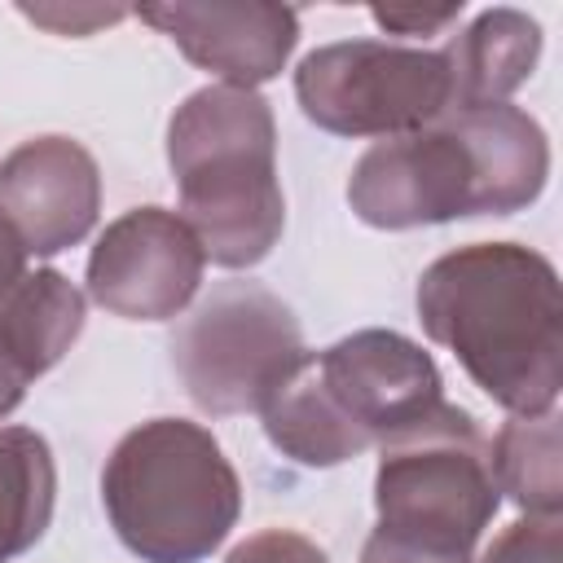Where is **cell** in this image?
Returning a JSON list of instances; mask_svg holds the SVG:
<instances>
[{
	"instance_id": "cell-17",
	"label": "cell",
	"mask_w": 563,
	"mask_h": 563,
	"mask_svg": "<svg viewBox=\"0 0 563 563\" xmlns=\"http://www.w3.org/2000/svg\"><path fill=\"white\" fill-rule=\"evenodd\" d=\"M479 563H563V519L559 515H528L510 523Z\"/></svg>"
},
{
	"instance_id": "cell-10",
	"label": "cell",
	"mask_w": 563,
	"mask_h": 563,
	"mask_svg": "<svg viewBox=\"0 0 563 563\" xmlns=\"http://www.w3.org/2000/svg\"><path fill=\"white\" fill-rule=\"evenodd\" d=\"M101 211L97 158L70 136H31L0 158V220L26 255L79 246Z\"/></svg>"
},
{
	"instance_id": "cell-11",
	"label": "cell",
	"mask_w": 563,
	"mask_h": 563,
	"mask_svg": "<svg viewBox=\"0 0 563 563\" xmlns=\"http://www.w3.org/2000/svg\"><path fill=\"white\" fill-rule=\"evenodd\" d=\"M317 374L334 405L374 440L383 444L391 431L418 422L444 400L440 369L431 352L396 330H356L325 352H312Z\"/></svg>"
},
{
	"instance_id": "cell-19",
	"label": "cell",
	"mask_w": 563,
	"mask_h": 563,
	"mask_svg": "<svg viewBox=\"0 0 563 563\" xmlns=\"http://www.w3.org/2000/svg\"><path fill=\"white\" fill-rule=\"evenodd\" d=\"M369 18H374L387 35L422 40V35H440L449 22H457V18H462V0L435 4V9H427V4H374Z\"/></svg>"
},
{
	"instance_id": "cell-21",
	"label": "cell",
	"mask_w": 563,
	"mask_h": 563,
	"mask_svg": "<svg viewBox=\"0 0 563 563\" xmlns=\"http://www.w3.org/2000/svg\"><path fill=\"white\" fill-rule=\"evenodd\" d=\"M361 563H475V554H449V550H427L400 537H387L383 528H374L361 545Z\"/></svg>"
},
{
	"instance_id": "cell-22",
	"label": "cell",
	"mask_w": 563,
	"mask_h": 563,
	"mask_svg": "<svg viewBox=\"0 0 563 563\" xmlns=\"http://www.w3.org/2000/svg\"><path fill=\"white\" fill-rule=\"evenodd\" d=\"M22 277H26V251H22V242L9 233V224L0 220V308L9 303V295L18 290Z\"/></svg>"
},
{
	"instance_id": "cell-23",
	"label": "cell",
	"mask_w": 563,
	"mask_h": 563,
	"mask_svg": "<svg viewBox=\"0 0 563 563\" xmlns=\"http://www.w3.org/2000/svg\"><path fill=\"white\" fill-rule=\"evenodd\" d=\"M22 396H26V378L4 361V352H0V418H9L18 405H22Z\"/></svg>"
},
{
	"instance_id": "cell-4",
	"label": "cell",
	"mask_w": 563,
	"mask_h": 563,
	"mask_svg": "<svg viewBox=\"0 0 563 563\" xmlns=\"http://www.w3.org/2000/svg\"><path fill=\"white\" fill-rule=\"evenodd\" d=\"M101 506L141 563H202L242 515V479L207 427L150 418L106 457Z\"/></svg>"
},
{
	"instance_id": "cell-5",
	"label": "cell",
	"mask_w": 563,
	"mask_h": 563,
	"mask_svg": "<svg viewBox=\"0 0 563 563\" xmlns=\"http://www.w3.org/2000/svg\"><path fill=\"white\" fill-rule=\"evenodd\" d=\"M501 506L488 440L462 405L440 400L418 422L378 444L374 510L387 537L475 554V541Z\"/></svg>"
},
{
	"instance_id": "cell-7",
	"label": "cell",
	"mask_w": 563,
	"mask_h": 563,
	"mask_svg": "<svg viewBox=\"0 0 563 563\" xmlns=\"http://www.w3.org/2000/svg\"><path fill=\"white\" fill-rule=\"evenodd\" d=\"M308 123L330 136H405L453 110L449 70L435 48L387 40H339L312 48L295 70Z\"/></svg>"
},
{
	"instance_id": "cell-9",
	"label": "cell",
	"mask_w": 563,
	"mask_h": 563,
	"mask_svg": "<svg viewBox=\"0 0 563 563\" xmlns=\"http://www.w3.org/2000/svg\"><path fill=\"white\" fill-rule=\"evenodd\" d=\"M136 18L163 31L198 70L251 92L277 79L299 44V13L273 0H163L141 4Z\"/></svg>"
},
{
	"instance_id": "cell-18",
	"label": "cell",
	"mask_w": 563,
	"mask_h": 563,
	"mask_svg": "<svg viewBox=\"0 0 563 563\" xmlns=\"http://www.w3.org/2000/svg\"><path fill=\"white\" fill-rule=\"evenodd\" d=\"M224 563H330V559L312 537H303L295 528H264V532H251L246 541H238Z\"/></svg>"
},
{
	"instance_id": "cell-15",
	"label": "cell",
	"mask_w": 563,
	"mask_h": 563,
	"mask_svg": "<svg viewBox=\"0 0 563 563\" xmlns=\"http://www.w3.org/2000/svg\"><path fill=\"white\" fill-rule=\"evenodd\" d=\"M57 462L40 431L0 427V563L26 554L53 523Z\"/></svg>"
},
{
	"instance_id": "cell-14",
	"label": "cell",
	"mask_w": 563,
	"mask_h": 563,
	"mask_svg": "<svg viewBox=\"0 0 563 563\" xmlns=\"http://www.w3.org/2000/svg\"><path fill=\"white\" fill-rule=\"evenodd\" d=\"M79 330H84V290L57 268L26 273L9 295V303L0 308V352L26 383L48 374L70 352Z\"/></svg>"
},
{
	"instance_id": "cell-8",
	"label": "cell",
	"mask_w": 563,
	"mask_h": 563,
	"mask_svg": "<svg viewBox=\"0 0 563 563\" xmlns=\"http://www.w3.org/2000/svg\"><path fill=\"white\" fill-rule=\"evenodd\" d=\"M207 255L167 207H132L106 224L88 255V295L123 321H172L202 286Z\"/></svg>"
},
{
	"instance_id": "cell-13",
	"label": "cell",
	"mask_w": 563,
	"mask_h": 563,
	"mask_svg": "<svg viewBox=\"0 0 563 563\" xmlns=\"http://www.w3.org/2000/svg\"><path fill=\"white\" fill-rule=\"evenodd\" d=\"M260 418H264V435L273 440V449L299 466L325 471V466H343L361 457L365 449H374V440L325 391L312 352H303L282 374V383L264 396Z\"/></svg>"
},
{
	"instance_id": "cell-2",
	"label": "cell",
	"mask_w": 563,
	"mask_h": 563,
	"mask_svg": "<svg viewBox=\"0 0 563 563\" xmlns=\"http://www.w3.org/2000/svg\"><path fill=\"white\" fill-rule=\"evenodd\" d=\"M545 180V128L528 110L501 101L453 110L422 132L374 141L347 176V207L369 229H418L523 211L541 198Z\"/></svg>"
},
{
	"instance_id": "cell-1",
	"label": "cell",
	"mask_w": 563,
	"mask_h": 563,
	"mask_svg": "<svg viewBox=\"0 0 563 563\" xmlns=\"http://www.w3.org/2000/svg\"><path fill=\"white\" fill-rule=\"evenodd\" d=\"M418 321L449 347L471 383L537 418L563 387V295L554 264L523 242H471L431 260L418 277Z\"/></svg>"
},
{
	"instance_id": "cell-12",
	"label": "cell",
	"mask_w": 563,
	"mask_h": 563,
	"mask_svg": "<svg viewBox=\"0 0 563 563\" xmlns=\"http://www.w3.org/2000/svg\"><path fill=\"white\" fill-rule=\"evenodd\" d=\"M440 57L449 70L453 110L501 106L532 79L541 57V26L519 9H484L440 48Z\"/></svg>"
},
{
	"instance_id": "cell-6",
	"label": "cell",
	"mask_w": 563,
	"mask_h": 563,
	"mask_svg": "<svg viewBox=\"0 0 563 563\" xmlns=\"http://www.w3.org/2000/svg\"><path fill=\"white\" fill-rule=\"evenodd\" d=\"M303 352L299 317L260 282L216 286L172 339L176 374L211 418L260 413L264 396Z\"/></svg>"
},
{
	"instance_id": "cell-16",
	"label": "cell",
	"mask_w": 563,
	"mask_h": 563,
	"mask_svg": "<svg viewBox=\"0 0 563 563\" xmlns=\"http://www.w3.org/2000/svg\"><path fill=\"white\" fill-rule=\"evenodd\" d=\"M497 493L523 515H563V427L559 409L537 418H510L488 444Z\"/></svg>"
},
{
	"instance_id": "cell-20",
	"label": "cell",
	"mask_w": 563,
	"mask_h": 563,
	"mask_svg": "<svg viewBox=\"0 0 563 563\" xmlns=\"http://www.w3.org/2000/svg\"><path fill=\"white\" fill-rule=\"evenodd\" d=\"M22 18H31V22H40V26H48V31H57V35H88V31H97V26H110V22H119V18H128V9H119V4H110V9H101V4H22L18 9Z\"/></svg>"
},
{
	"instance_id": "cell-3",
	"label": "cell",
	"mask_w": 563,
	"mask_h": 563,
	"mask_svg": "<svg viewBox=\"0 0 563 563\" xmlns=\"http://www.w3.org/2000/svg\"><path fill=\"white\" fill-rule=\"evenodd\" d=\"M167 163L180 220L220 268H255L282 242L286 194L277 180L273 106L251 88L207 84L167 119Z\"/></svg>"
}]
</instances>
